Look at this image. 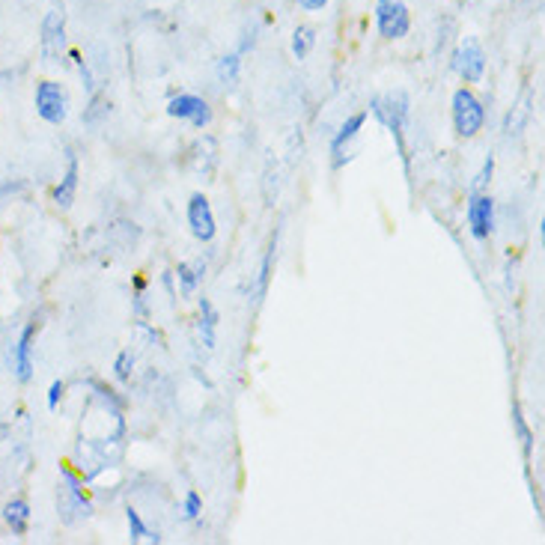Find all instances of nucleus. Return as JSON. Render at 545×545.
<instances>
[{"instance_id":"10","label":"nucleus","mask_w":545,"mask_h":545,"mask_svg":"<svg viewBox=\"0 0 545 545\" xmlns=\"http://www.w3.org/2000/svg\"><path fill=\"white\" fill-rule=\"evenodd\" d=\"M33 340H36V322H27L15 343H12V352H9V364H12V376L27 385L33 379Z\"/></svg>"},{"instance_id":"24","label":"nucleus","mask_w":545,"mask_h":545,"mask_svg":"<svg viewBox=\"0 0 545 545\" xmlns=\"http://www.w3.org/2000/svg\"><path fill=\"white\" fill-rule=\"evenodd\" d=\"M513 423H516V432H519V441H522V450H525V456H531L534 435H531V429H528V423H525V417H522V409H519V406L513 409Z\"/></svg>"},{"instance_id":"22","label":"nucleus","mask_w":545,"mask_h":545,"mask_svg":"<svg viewBox=\"0 0 545 545\" xmlns=\"http://www.w3.org/2000/svg\"><path fill=\"white\" fill-rule=\"evenodd\" d=\"M492 176H495V158L489 155V158L483 161V170L474 176L471 194H486V191H489V185H492Z\"/></svg>"},{"instance_id":"6","label":"nucleus","mask_w":545,"mask_h":545,"mask_svg":"<svg viewBox=\"0 0 545 545\" xmlns=\"http://www.w3.org/2000/svg\"><path fill=\"white\" fill-rule=\"evenodd\" d=\"M450 66H453V72H456L465 84H480L483 75H486V51H483V45H480L474 36H465V39L456 45V51H453V57H450Z\"/></svg>"},{"instance_id":"14","label":"nucleus","mask_w":545,"mask_h":545,"mask_svg":"<svg viewBox=\"0 0 545 545\" xmlns=\"http://www.w3.org/2000/svg\"><path fill=\"white\" fill-rule=\"evenodd\" d=\"M3 525L15 534V537H24L27 528H30V504L24 498H12L3 504Z\"/></svg>"},{"instance_id":"19","label":"nucleus","mask_w":545,"mask_h":545,"mask_svg":"<svg viewBox=\"0 0 545 545\" xmlns=\"http://www.w3.org/2000/svg\"><path fill=\"white\" fill-rule=\"evenodd\" d=\"M239 69H242V54L233 51V54H227V57L218 60L215 75H218V81H221L224 87H233V84L239 81Z\"/></svg>"},{"instance_id":"3","label":"nucleus","mask_w":545,"mask_h":545,"mask_svg":"<svg viewBox=\"0 0 545 545\" xmlns=\"http://www.w3.org/2000/svg\"><path fill=\"white\" fill-rule=\"evenodd\" d=\"M33 108H36V117L48 126H63L66 117H69V108H72V99H69V90L60 84V81H39L36 90H33Z\"/></svg>"},{"instance_id":"28","label":"nucleus","mask_w":545,"mask_h":545,"mask_svg":"<svg viewBox=\"0 0 545 545\" xmlns=\"http://www.w3.org/2000/svg\"><path fill=\"white\" fill-rule=\"evenodd\" d=\"M304 12H322L328 6V0H295Z\"/></svg>"},{"instance_id":"17","label":"nucleus","mask_w":545,"mask_h":545,"mask_svg":"<svg viewBox=\"0 0 545 545\" xmlns=\"http://www.w3.org/2000/svg\"><path fill=\"white\" fill-rule=\"evenodd\" d=\"M531 93H525L522 96V102L510 111V117H507V126H504V132L510 137H519L525 132V126H528V120H531Z\"/></svg>"},{"instance_id":"16","label":"nucleus","mask_w":545,"mask_h":545,"mask_svg":"<svg viewBox=\"0 0 545 545\" xmlns=\"http://www.w3.org/2000/svg\"><path fill=\"white\" fill-rule=\"evenodd\" d=\"M197 328H200V340H203V346L206 349H215V334H218V310L212 307V301H200V322H197Z\"/></svg>"},{"instance_id":"18","label":"nucleus","mask_w":545,"mask_h":545,"mask_svg":"<svg viewBox=\"0 0 545 545\" xmlns=\"http://www.w3.org/2000/svg\"><path fill=\"white\" fill-rule=\"evenodd\" d=\"M313 48H316V30L310 24L295 27V33H292V57L295 60H307Z\"/></svg>"},{"instance_id":"23","label":"nucleus","mask_w":545,"mask_h":545,"mask_svg":"<svg viewBox=\"0 0 545 545\" xmlns=\"http://www.w3.org/2000/svg\"><path fill=\"white\" fill-rule=\"evenodd\" d=\"M132 373H135V355L126 349V352H120L117 361H114V376H117L120 382H129Z\"/></svg>"},{"instance_id":"12","label":"nucleus","mask_w":545,"mask_h":545,"mask_svg":"<svg viewBox=\"0 0 545 545\" xmlns=\"http://www.w3.org/2000/svg\"><path fill=\"white\" fill-rule=\"evenodd\" d=\"M364 123H367V114H352V117H346V123L337 129V135L331 140V155H334V167H340L349 155V146L355 143V137L361 135V129H364Z\"/></svg>"},{"instance_id":"15","label":"nucleus","mask_w":545,"mask_h":545,"mask_svg":"<svg viewBox=\"0 0 545 545\" xmlns=\"http://www.w3.org/2000/svg\"><path fill=\"white\" fill-rule=\"evenodd\" d=\"M203 274H206V266L203 263H182L176 269V277H179V292L182 298H194L200 283H203Z\"/></svg>"},{"instance_id":"20","label":"nucleus","mask_w":545,"mask_h":545,"mask_svg":"<svg viewBox=\"0 0 545 545\" xmlns=\"http://www.w3.org/2000/svg\"><path fill=\"white\" fill-rule=\"evenodd\" d=\"M126 522H129V540H132V543H143V540H149V543H158V540H161L158 534L152 537V531L146 528V522L140 519V513H137V510H132V507L126 510Z\"/></svg>"},{"instance_id":"11","label":"nucleus","mask_w":545,"mask_h":545,"mask_svg":"<svg viewBox=\"0 0 545 545\" xmlns=\"http://www.w3.org/2000/svg\"><path fill=\"white\" fill-rule=\"evenodd\" d=\"M188 227H191V236L197 242H212L215 233H218L215 212H212V206H209V200L203 194H194L188 200Z\"/></svg>"},{"instance_id":"26","label":"nucleus","mask_w":545,"mask_h":545,"mask_svg":"<svg viewBox=\"0 0 545 545\" xmlns=\"http://www.w3.org/2000/svg\"><path fill=\"white\" fill-rule=\"evenodd\" d=\"M277 185H280V182H277V167L269 161L266 176H263V197H266V203H269V206L277 200Z\"/></svg>"},{"instance_id":"7","label":"nucleus","mask_w":545,"mask_h":545,"mask_svg":"<svg viewBox=\"0 0 545 545\" xmlns=\"http://www.w3.org/2000/svg\"><path fill=\"white\" fill-rule=\"evenodd\" d=\"M376 27L382 33V39H403L411 30V12L403 0H376L373 9Z\"/></svg>"},{"instance_id":"8","label":"nucleus","mask_w":545,"mask_h":545,"mask_svg":"<svg viewBox=\"0 0 545 545\" xmlns=\"http://www.w3.org/2000/svg\"><path fill=\"white\" fill-rule=\"evenodd\" d=\"M167 117L188 123L194 129H209L212 126V108L206 99L194 96V93H179L167 102Z\"/></svg>"},{"instance_id":"5","label":"nucleus","mask_w":545,"mask_h":545,"mask_svg":"<svg viewBox=\"0 0 545 545\" xmlns=\"http://www.w3.org/2000/svg\"><path fill=\"white\" fill-rule=\"evenodd\" d=\"M39 51L48 63H60L69 51V39H66V12L63 9H48L39 27Z\"/></svg>"},{"instance_id":"21","label":"nucleus","mask_w":545,"mask_h":545,"mask_svg":"<svg viewBox=\"0 0 545 545\" xmlns=\"http://www.w3.org/2000/svg\"><path fill=\"white\" fill-rule=\"evenodd\" d=\"M274 257H277V233L272 236V242H269V248H266V257H263V266H260V280H257V298H263V295H266V289H269Z\"/></svg>"},{"instance_id":"9","label":"nucleus","mask_w":545,"mask_h":545,"mask_svg":"<svg viewBox=\"0 0 545 545\" xmlns=\"http://www.w3.org/2000/svg\"><path fill=\"white\" fill-rule=\"evenodd\" d=\"M465 221H468V233L477 242H486L495 233V200L486 194H471L468 209H465Z\"/></svg>"},{"instance_id":"2","label":"nucleus","mask_w":545,"mask_h":545,"mask_svg":"<svg viewBox=\"0 0 545 545\" xmlns=\"http://www.w3.org/2000/svg\"><path fill=\"white\" fill-rule=\"evenodd\" d=\"M409 96L403 90H394V93H385L379 99H373V117L397 137V146H400V155L409 167V155H406V126H409Z\"/></svg>"},{"instance_id":"27","label":"nucleus","mask_w":545,"mask_h":545,"mask_svg":"<svg viewBox=\"0 0 545 545\" xmlns=\"http://www.w3.org/2000/svg\"><path fill=\"white\" fill-rule=\"evenodd\" d=\"M63 397H66V382H51V388H48V397H45V403H48V409L57 411L60 409V403H63Z\"/></svg>"},{"instance_id":"1","label":"nucleus","mask_w":545,"mask_h":545,"mask_svg":"<svg viewBox=\"0 0 545 545\" xmlns=\"http://www.w3.org/2000/svg\"><path fill=\"white\" fill-rule=\"evenodd\" d=\"M57 513L63 525H78L93 516V501L87 492V480L72 468L63 465L60 471V489H57Z\"/></svg>"},{"instance_id":"4","label":"nucleus","mask_w":545,"mask_h":545,"mask_svg":"<svg viewBox=\"0 0 545 545\" xmlns=\"http://www.w3.org/2000/svg\"><path fill=\"white\" fill-rule=\"evenodd\" d=\"M450 114H453V129L459 137H474L483 132V123H486V105L480 102V96L468 87L456 90L453 93V105H450Z\"/></svg>"},{"instance_id":"13","label":"nucleus","mask_w":545,"mask_h":545,"mask_svg":"<svg viewBox=\"0 0 545 545\" xmlns=\"http://www.w3.org/2000/svg\"><path fill=\"white\" fill-rule=\"evenodd\" d=\"M78 179H81V167H78V158L69 155V164H66V173L60 176V182L54 185L51 191V200L54 206L60 209H69L75 203V194H78Z\"/></svg>"},{"instance_id":"25","label":"nucleus","mask_w":545,"mask_h":545,"mask_svg":"<svg viewBox=\"0 0 545 545\" xmlns=\"http://www.w3.org/2000/svg\"><path fill=\"white\" fill-rule=\"evenodd\" d=\"M200 513H203V498L191 489V492L185 495V501H182V516H185L188 522H194Z\"/></svg>"}]
</instances>
